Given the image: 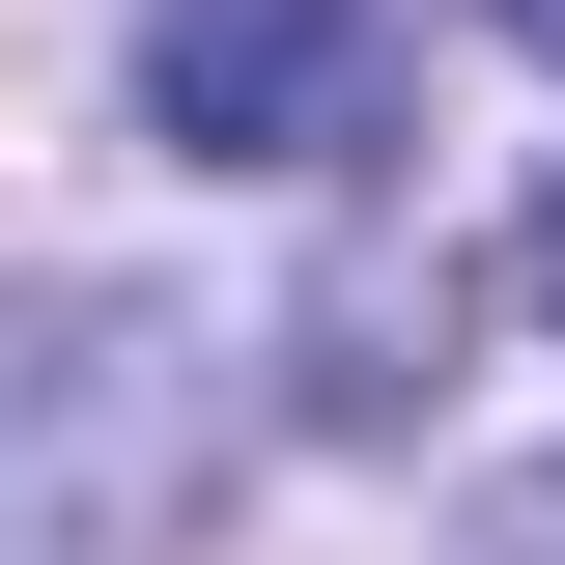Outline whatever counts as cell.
Here are the masks:
<instances>
[{
  "instance_id": "3",
  "label": "cell",
  "mask_w": 565,
  "mask_h": 565,
  "mask_svg": "<svg viewBox=\"0 0 565 565\" xmlns=\"http://www.w3.org/2000/svg\"><path fill=\"white\" fill-rule=\"evenodd\" d=\"M509 311H537V340H565V199H537V226H509Z\"/></svg>"
},
{
  "instance_id": "2",
  "label": "cell",
  "mask_w": 565,
  "mask_h": 565,
  "mask_svg": "<svg viewBox=\"0 0 565 565\" xmlns=\"http://www.w3.org/2000/svg\"><path fill=\"white\" fill-rule=\"evenodd\" d=\"M452 565H565V481H481V509H452Z\"/></svg>"
},
{
  "instance_id": "1",
  "label": "cell",
  "mask_w": 565,
  "mask_h": 565,
  "mask_svg": "<svg viewBox=\"0 0 565 565\" xmlns=\"http://www.w3.org/2000/svg\"><path fill=\"white\" fill-rule=\"evenodd\" d=\"M396 114V0H141V141L199 170H340Z\"/></svg>"
},
{
  "instance_id": "4",
  "label": "cell",
  "mask_w": 565,
  "mask_h": 565,
  "mask_svg": "<svg viewBox=\"0 0 565 565\" xmlns=\"http://www.w3.org/2000/svg\"><path fill=\"white\" fill-rule=\"evenodd\" d=\"M509 29H537V57H565V0H509Z\"/></svg>"
}]
</instances>
